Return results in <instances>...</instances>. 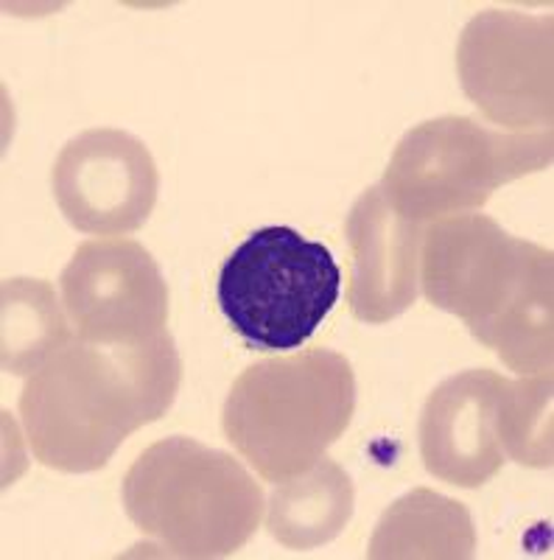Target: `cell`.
<instances>
[{"mask_svg": "<svg viewBox=\"0 0 554 560\" xmlns=\"http://www.w3.org/2000/svg\"><path fill=\"white\" fill-rule=\"evenodd\" d=\"M182 359L172 334L146 342L96 345L79 334L28 376L20 420L34 457L54 471L90 474L123 440L172 409Z\"/></svg>", "mask_w": 554, "mask_h": 560, "instance_id": "cell-1", "label": "cell"}, {"mask_svg": "<svg viewBox=\"0 0 554 560\" xmlns=\"http://www.w3.org/2000/svg\"><path fill=\"white\" fill-rule=\"evenodd\" d=\"M552 249L510 236L482 213L423 230L421 287L434 308L465 319L518 376L552 370Z\"/></svg>", "mask_w": 554, "mask_h": 560, "instance_id": "cell-2", "label": "cell"}, {"mask_svg": "<svg viewBox=\"0 0 554 560\" xmlns=\"http://www.w3.org/2000/svg\"><path fill=\"white\" fill-rule=\"evenodd\" d=\"M356 376L337 350L314 348L247 368L229 387L222 427L267 482L308 471L351 427Z\"/></svg>", "mask_w": 554, "mask_h": 560, "instance_id": "cell-3", "label": "cell"}, {"mask_svg": "<svg viewBox=\"0 0 554 560\" xmlns=\"http://www.w3.org/2000/svg\"><path fill=\"white\" fill-rule=\"evenodd\" d=\"M123 510L174 558H227L261 527L263 490L238 459L191 438L157 440L121 485Z\"/></svg>", "mask_w": 554, "mask_h": 560, "instance_id": "cell-4", "label": "cell"}, {"mask_svg": "<svg viewBox=\"0 0 554 560\" xmlns=\"http://www.w3.org/2000/svg\"><path fill=\"white\" fill-rule=\"evenodd\" d=\"M552 158V129L502 132L468 115H443L403 135L381 191L401 217L437 222L482 208L496 188L543 172Z\"/></svg>", "mask_w": 554, "mask_h": 560, "instance_id": "cell-5", "label": "cell"}, {"mask_svg": "<svg viewBox=\"0 0 554 560\" xmlns=\"http://www.w3.org/2000/svg\"><path fill=\"white\" fill-rule=\"evenodd\" d=\"M342 294V269L322 242L294 228L249 233L222 264L216 298L233 331L256 350H294L311 339Z\"/></svg>", "mask_w": 554, "mask_h": 560, "instance_id": "cell-6", "label": "cell"}, {"mask_svg": "<svg viewBox=\"0 0 554 560\" xmlns=\"http://www.w3.org/2000/svg\"><path fill=\"white\" fill-rule=\"evenodd\" d=\"M459 84L484 118L512 132L552 129L554 20L487 9L468 20L457 45Z\"/></svg>", "mask_w": 554, "mask_h": 560, "instance_id": "cell-7", "label": "cell"}, {"mask_svg": "<svg viewBox=\"0 0 554 560\" xmlns=\"http://www.w3.org/2000/svg\"><path fill=\"white\" fill-rule=\"evenodd\" d=\"M59 283L84 342L134 345L166 331L168 287L143 244L118 236L84 242Z\"/></svg>", "mask_w": 554, "mask_h": 560, "instance_id": "cell-8", "label": "cell"}, {"mask_svg": "<svg viewBox=\"0 0 554 560\" xmlns=\"http://www.w3.org/2000/svg\"><path fill=\"white\" fill-rule=\"evenodd\" d=\"M62 217L90 236H127L146 224L160 174L143 140L123 129H87L68 140L51 172Z\"/></svg>", "mask_w": 554, "mask_h": 560, "instance_id": "cell-9", "label": "cell"}, {"mask_svg": "<svg viewBox=\"0 0 554 560\" xmlns=\"http://www.w3.org/2000/svg\"><path fill=\"white\" fill-rule=\"evenodd\" d=\"M504 378L493 370H465L428 395L421 415L426 471L457 488H482L507 463L496 415Z\"/></svg>", "mask_w": 554, "mask_h": 560, "instance_id": "cell-10", "label": "cell"}, {"mask_svg": "<svg viewBox=\"0 0 554 560\" xmlns=\"http://www.w3.org/2000/svg\"><path fill=\"white\" fill-rule=\"evenodd\" d=\"M344 233L353 253V317L381 325L412 308L421 289L423 224L401 217L381 185H373L351 208Z\"/></svg>", "mask_w": 554, "mask_h": 560, "instance_id": "cell-11", "label": "cell"}, {"mask_svg": "<svg viewBox=\"0 0 554 560\" xmlns=\"http://www.w3.org/2000/svg\"><path fill=\"white\" fill-rule=\"evenodd\" d=\"M473 555L476 529L465 504L428 488H414L389 504L367 549V558L373 560H465Z\"/></svg>", "mask_w": 554, "mask_h": 560, "instance_id": "cell-12", "label": "cell"}, {"mask_svg": "<svg viewBox=\"0 0 554 560\" xmlns=\"http://www.w3.org/2000/svg\"><path fill=\"white\" fill-rule=\"evenodd\" d=\"M356 490L333 459L322 457L297 477L278 485L269 499L267 529L288 549H317L331 544L353 518Z\"/></svg>", "mask_w": 554, "mask_h": 560, "instance_id": "cell-13", "label": "cell"}, {"mask_svg": "<svg viewBox=\"0 0 554 560\" xmlns=\"http://www.w3.org/2000/svg\"><path fill=\"white\" fill-rule=\"evenodd\" d=\"M73 339L59 300L45 280L14 278L3 283V370L34 376L62 345Z\"/></svg>", "mask_w": 554, "mask_h": 560, "instance_id": "cell-14", "label": "cell"}, {"mask_svg": "<svg viewBox=\"0 0 554 560\" xmlns=\"http://www.w3.org/2000/svg\"><path fill=\"white\" fill-rule=\"evenodd\" d=\"M496 429L504 457L527 468H552V370L518 382L504 378Z\"/></svg>", "mask_w": 554, "mask_h": 560, "instance_id": "cell-15", "label": "cell"}]
</instances>
